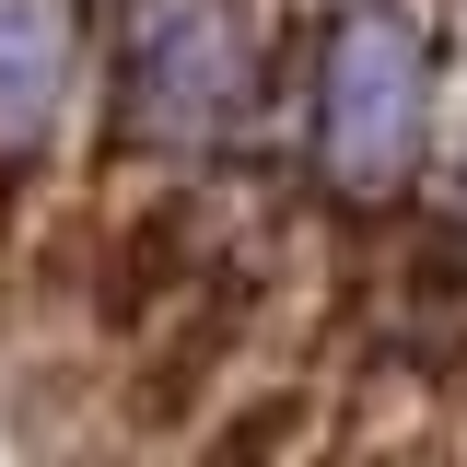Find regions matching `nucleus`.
<instances>
[{"label":"nucleus","mask_w":467,"mask_h":467,"mask_svg":"<svg viewBox=\"0 0 467 467\" xmlns=\"http://www.w3.org/2000/svg\"><path fill=\"white\" fill-rule=\"evenodd\" d=\"M420 24L409 12H350L339 47H327V106H316V140H327V175L350 199H386L420 152Z\"/></svg>","instance_id":"nucleus-1"},{"label":"nucleus","mask_w":467,"mask_h":467,"mask_svg":"<svg viewBox=\"0 0 467 467\" xmlns=\"http://www.w3.org/2000/svg\"><path fill=\"white\" fill-rule=\"evenodd\" d=\"M117 94H129V129H152V140H211L245 106V24H234V0H129Z\"/></svg>","instance_id":"nucleus-2"},{"label":"nucleus","mask_w":467,"mask_h":467,"mask_svg":"<svg viewBox=\"0 0 467 467\" xmlns=\"http://www.w3.org/2000/svg\"><path fill=\"white\" fill-rule=\"evenodd\" d=\"M58 94H70V0H0V152H36Z\"/></svg>","instance_id":"nucleus-3"}]
</instances>
